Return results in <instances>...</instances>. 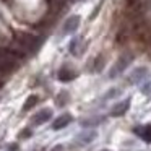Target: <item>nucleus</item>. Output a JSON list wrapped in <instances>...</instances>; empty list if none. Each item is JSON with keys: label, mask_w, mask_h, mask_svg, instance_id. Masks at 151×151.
Returning a JSON list of instances; mask_svg holds the SVG:
<instances>
[{"label": "nucleus", "mask_w": 151, "mask_h": 151, "mask_svg": "<svg viewBox=\"0 0 151 151\" xmlns=\"http://www.w3.org/2000/svg\"><path fill=\"white\" fill-rule=\"evenodd\" d=\"M18 59H21L13 49H0V73H10L17 67Z\"/></svg>", "instance_id": "nucleus-1"}, {"label": "nucleus", "mask_w": 151, "mask_h": 151, "mask_svg": "<svg viewBox=\"0 0 151 151\" xmlns=\"http://www.w3.org/2000/svg\"><path fill=\"white\" fill-rule=\"evenodd\" d=\"M41 44V39L34 34H28V33H21L17 36V49H20L23 54L31 52V50L37 49Z\"/></svg>", "instance_id": "nucleus-2"}, {"label": "nucleus", "mask_w": 151, "mask_h": 151, "mask_svg": "<svg viewBox=\"0 0 151 151\" xmlns=\"http://www.w3.org/2000/svg\"><path fill=\"white\" fill-rule=\"evenodd\" d=\"M130 59H132V57H128V55H127V57H125V55L120 57V59L117 60V63L112 67L111 75H109V76H111V78H115V76H119V75H120V73L128 67V63H130Z\"/></svg>", "instance_id": "nucleus-3"}, {"label": "nucleus", "mask_w": 151, "mask_h": 151, "mask_svg": "<svg viewBox=\"0 0 151 151\" xmlns=\"http://www.w3.org/2000/svg\"><path fill=\"white\" fill-rule=\"evenodd\" d=\"M80 26V17L78 15H73V17L67 18V21L63 23V28H62V33L63 34H72L78 29Z\"/></svg>", "instance_id": "nucleus-4"}, {"label": "nucleus", "mask_w": 151, "mask_h": 151, "mask_svg": "<svg viewBox=\"0 0 151 151\" xmlns=\"http://www.w3.org/2000/svg\"><path fill=\"white\" fill-rule=\"evenodd\" d=\"M50 117H52V111H50V109H42V111L36 112V114L33 115L31 124L33 125H42L44 122H47Z\"/></svg>", "instance_id": "nucleus-5"}, {"label": "nucleus", "mask_w": 151, "mask_h": 151, "mask_svg": "<svg viewBox=\"0 0 151 151\" xmlns=\"http://www.w3.org/2000/svg\"><path fill=\"white\" fill-rule=\"evenodd\" d=\"M130 109V99H125V101H120L112 107L111 115L112 117H120V115L127 114V111Z\"/></svg>", "instance_id": "nucleus-6"}, {"label": "nucleus", "mask_w": 151, "mask_h": 151, "mask_svg": "<svg viewBox=\"0 0 151 151\" xmlns=\"http://www.w3.org/2000/svg\"><path fill=\"white\" fill-rule=\"evenodd\" d=\"M72 122V115L70 114H62L60 117H57L55 120H54V125H52V128L54 130H60V128H65L67 125Z\"/></svg>", "instance_id": "nucleus-7"}, {"label": "nucleus", "mask_w": 151, "mask_h": 151, "mask_svg": "<svg viewBox=\"0 0 151 151\" xmlns=\"http://www.w3.org/2000/svg\"><path fill=\"white\" fill-rule=\"evenodd\" d=\"M135 133H137L140 138H143L145 141H148V143H150V141H151V124L137 127V128H135Z\"/></svg>", "instance_id": "nucleus-8"}, {"label": "nucleus", "mask_w": 151, "mask_h": 151, "mask_svg": "<svg viewBox=\"0 0 151 151\" xmlns=\"http://www.w3.org/2000/svg\"><path fill=\"white\" fill-rule=\"evenodd\" d=\"M94 137H96V133L94 132H86V133H81V135H78V145H88V143H91L93 140H94Z\"/></svg>", "instance_id": "nucleus-9"}, {"label": "nucleus", "mask_w": 151, "mask_h": 151, "mask_svg": "<svg viewBox=\"0 0 151 151\" xmlns=\"http://www.w3.org/2000/svg\"><path fill=\"white\" fill-rule=\"evenodd\" d=\"M57 76H59L60 81H70V80L75 78V72H72V70H67V68H62Z\"/></svg>", "instance_id": "nucleus-10"}, {"label": "nucleus", "mask_w": 151, "mask_h": 151, "mask_svg": "<svg viewBox=\"0 0 151 151\" xmlns=\"http://www.w3.org/2000/svg\"><path fill=\"white\" fill-rule=\"evenodd\" d=\"M80 42H81V39L76 37V39H73L72 44H70V52H72L73 55H78V54H80V46H81Z\"/></svg>", "instance_id": "nucleus-11"}, {"label": "nucleus", "mask_w": 151, "mask_h": 151, "mask_svg": "<svg viewBox=\"0 0 151 151\" xmlns=\"http://www.w3.org/2000/svg\"><path fill=\"white\" fill-rule=\"evenodd\" d=\"M145 75H146V68H138V70H135V72H133V75H132V78H130V81L137 83L138 80H141Z\"/></svg>", "instance_id": "nucleus-12"}, {"label": "nucleus", "mask_w": 151, "mask_h": 151, "mask_svg": "<svg viewBox=\"0 0 151 151\" xmlns=\"http://www.w3.org/2000/svg\"><path fill=\"white\" fill-rule=\"evenodd\" d=\"M36 104H37V96H29L28 101L24 102V106H23V111H29V109L34 107Z\"/></svg>", "instance_id": "nucleus-13"}, {"label": "nucleus", "mask_w": 151, "mask_h": 151, "mask_svg": "<svg viewBox=\"0 0 151 151\" xmlns=\"http://www.w3.org/2000/svg\"><path fill=\"white\" fill-rule=\"evenodd\" d=\"M7 151H20V146H18L17 143H12V145H8Z\"/></svg>", "instance_id": "nucleus-14"}, {"label": "nucleus", "mask_w": 151, "mask_h": 151, "mask_svg": "<svg viewBox=\"0 0 151 151\" xmlns=\"http://www.w3.org/2000/svg\"><path fill=\"white\" fill-rule=\"evenodd\" d=\"M28 135H31V132H29V130H24L23 133L20 135V137H28Z\"/></svg>", "instance_id": "nucleus-15"}, {"label": "nucleus", "mask_w": 151, "mask_h": 151, "mask_svg": "<svg viewBox=\"0 0 151 151\" xmlns=\"http://www.w3.org/2000/svg\"><path fill=\"white\" fill-rule=\"evenodd\" d=\"M52 151H62V146H55V148H54Z\"/></svg>", "instance_id": "nucleus-16"}, {"label": "nucleus", "mask_w": 151, "mask_h": 151, "mask_svg": "<svg viewBox=\"0 0 151 151\" xmlns=\"http://www.w3.org/2000/svg\"><path fill=\"white\" fill-rule=\"evenodd\" d=\"M102 151H109V150H102Z\"/></svg>", "instance_id": "nucleus-17"}]
</instances>
